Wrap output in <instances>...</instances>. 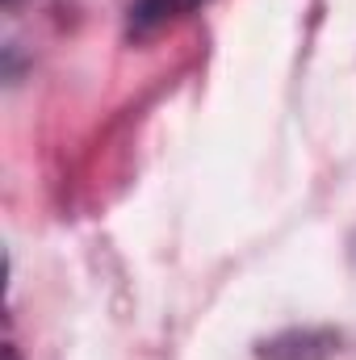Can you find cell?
Instances as JSON below:
<instances>
[{
	"mask_svg": "<svg viewBox=\"0 0 356 360\" xmlns=\"http://www.w3.org/2000/svg\"><path fill=\"white\" fill-rule=\"evenodd\" d=\"M184 4H193V0H143V4L134 8V30H147V25H155V21H164V17H172Z\"/></svg>",
	"mask_w": 356,
	"mask_h": 360,
	"instance_id": "6da1fadb",
	"label": "cell"
}]
</instances>
